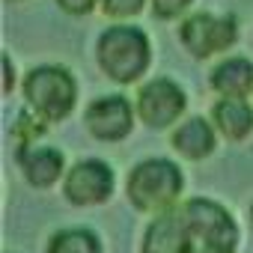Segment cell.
<instances>
[{
  "instance_id": "277c9868",
  "label": "cell",
  "mask_w": 253,
  "mask_h": 253,
  "mask_svg": "<svg viewBox=\"0 0 253 253\" xmlns=\"http://www.w3.org/2000/svg\"><path fill=\"white\" fill-rule=\"evenodd\" d=\"M179 191H182V173L173 161L164 158H149L137 164L128 179V197L143 211L167 209L179 197Z\"/></svg>"
},
{
  "instance_id": "9c48e42d",
  "label": "cell",
  "mask_w": 253,
  "mask_h": 253,
  "mask_svg": "<svg viewBox=\"0 0 253 253\" xmlns=\"http://www.w3.org/2000/svg\"><path fill=\"white\" fill-rule=\"evenodd\" d=\"M211 89L220 92L223 98H244L253 89V63L244 57L223 60L211 72Z\"/></svg>"
},
{
  "instance_id": "6da1fadb",
  "label": "cell",
  "mask_w": 253,
  "mask_h": 253,
  "mask_svg": "<svg viewBox=\"0 0 253 253\" xmlns=\"http://www.w3.org/2000/svg\"><path fill=\"white\" fill-rule=\"evenodd\" d=\"M238 226L211 200H188L146 229L143 253H235Z\"/></svg>"
},
{
  "instance_id": "9a60e30c",
  "label": "cell",
  "mask_w": 253,
  "mask_h": 253,
  "mask_svg": "<svg viewBox=\"0 0 253 253\" xmlns=\"http://www.w3.org/2000/svg\"><path fill=\"white\" fill-rule=\"evenodd\" d=\"M188 3L191 0H152V9L158 18H176L179 12L188 9Z\"/></svg>"
},
{
  "instance_id": "8fae6325",
  "label": "cell",
  "mask_w": 253,
  "mask_h": 253,
  "mask_svg": "<svg viewBox=\"0 0 253 253\" xmlns=\"http://www.w3.org/2000/svg\"><path fill=\"white\" fill-rule=\"evenodd\" d=\"M173 146H176L185 158L197 161V158H206V155L214 149V134H211V128H209L206 119L194 116V119H188L182 128L173 134Z\"/></svg>"
},
{
  "instance_id": "5b68a950",
  "label": "cell",
  "mask_w": 253,
  "mask_h": 253,
  "mask_svg": "<svg viewBox=\"0 0 253 253\" xmlns=\"http://www.w3.org/2000/svg\"><path fill=\"white\" fill-rule=\"evenodd\" d=\"M238 36L235 18H214L209 12H200L182 24V42L194 57H211L217 51H226Z\"/></svg>"
},
{
  "instance_id": "e0dca14e",
  "label": "cell",
  "mask_w": 253,
  "mask_h": 253,
  "mask_svg": "<svg viewBox=\"0 0 253 253\" xmlns=\"http://www.w3.org/2000/svg\"><path fill=\"white\" fill-rule=\"evenodd\" d=\"M6 89H12V63L6 57Z\"/></svg>"
},
{
  "instance_id": "3957f363",
  "label": "cell",
  "mask_w": 253,
  "mask_h": 253,
  "mask_svg": "<svg viewBox=\"0 0 253 253\" xmlns=\"http://www.w3.org/2000/svg\"><path fill=\"white\" fill-rule=\"evenodd\" d=\"M24 95L45 122H60L75 107V81L60 66H39L27 75Z\"/></svg>"
},
{
  "instance_id": "2e32d148",
  "label": "cell",
  "mask_w": 253,
  "mask_h": 253,
  "mask_svg": "<svg viewBox=\"0 0 253 253\" xmlns=\"http://www.w3.org/2000/svg\"><path fill=\"white\" fill-rule=\"evenodd\" d=\"M57 3H60L66 12H72V15H86V12H92L95 0H57Z\"/></svg>"
},
{
  "instance_id": "5bb4252c",
  "label": "cell",
  "mask_w": 253,
  "mask_h": 253,
  "mask_svg": "<svg viewBox=\"0 0 253 253\" xmlns=\"http://www.w3.org/2000/svg\"><path fill=\"white\" fill-rule=\"evenodd\" d=\"M143 3L146 0H104V12L110 18H128V15H137Z\"/></svg>"
},
{
  "instance_id": "7a4b0ae2",
  "label": "cell",
  "mask_w": 253,
  "mask_h": 253,
  "mask_svg": "<svg viewBox=\"0 0 253 253\" xmlns=\"http://www.w3.org/2000/svg\"><path fill=\"white\" fill-rule=\"evenodd\" d=\"M98 66L119 84L137 81L149 66V39L137 27H110L98 39Z\"/></svg>"
},
{
  "instance_id": "30bf717a",
  "label": "cell",
  "mask_w": 253,
  "mask_h": 253,
  "mask_svg": "<svg viewBox=\"0 0 253 253\" xmlns=\"http://www.w3.org/2000/svg\"><path fill=\"white\" fill-rule=\"evenodd\" d=\"M18 161L24 167V176L30 179V185L36 188H48L60 179L63 173V155L57 149H30L24 143V149L18 152Z\"/></svg>"
},
{
  "instance_id": "7c38bea8",
  "label": "cell",
  "mask_w": 253,
  "mask_h": 253,
  "mask_svg": "<svg viewBox=\"0 0 253 253\" xmlns=\"http://www.w3.org/2000/svg\"><path fill=\"white\" fill-rule=\"evenodd\" d=\"M214 122L229 140H241L253 128V113L244 104V98H220L214 104Z\"/></svg>"
},
{
  "instance_id": "ba28073f",
  "label": "cell",
  "mask_w": 253,
  "mask_h": 253,
  "mask_svg": "<svg viewBox=\"0 0 253 253\" xmlns=\"http://www.w3.org/2000/svg\"><path fill=\"white\" fill-rule=\"evenodd\" d=\"M86 128L101 140H119L131 131V107L122 95H104L86 107Z\"/></svg>"
},
{
  "instance_id": "4fadbf2b",
  "label": "cell",
  "mask_w": 253,
  "mask_h": 253,
  "mask_svg": "<svg viewBox=\"0 0 253 253\" xmlns=\"http://www.w3.org/2000/svg\"><path fill=\"white\" fill-rule=\"evenodd\" d=\"M48 253H98V238L86 229H63L51 238Z\"/></svg>"
},
{
  "instance_id": "8992f818",
  "label": "cell",
  "mask_w": 253,
  "mask_h": 253,
  "mask_svg": "<svg viewBox=\"0 0 253 253\" xmlns=\"http://www.w3.org/2000/svg\"><path fill=\"white\" fill-rule=\"evenodd\" d=\"M113 191V173L104 161H81L66 176V200L75 206L104 203Z\"/></svg>"
},
{
  "instance_id": "52a82bcc",
  "label": "cell",
  "mask_w": 253,
  "mask_h": 253,
  "mask_svg": "<svg viewBox=\"0 0 253 253\" xmlns=\"http://www.w3.org/2000/svg\"><path fill=\"white\" fill-rule=\"evenodd\" d=\"M137 110H140V119L152 128H164L173 119H179V113L185 110V92L167 81V78H158L152 84H146L137 95Z\"/></svg>"
},
{
  "instance_id": "ac0fdd59",
  "label": "cell",
  "mask_w": 253,
  "mask_h": 253,
  "mask_svg": "<svg viewBox=\"0 0 253 253\" xmlns=\"http://www.w3.org/2000/svg\"><path fill=\"white\" fill-rule=\"evenodd\" d=\"M250 217H253V209H250Z\"/></svg>"
}]
</instances>
